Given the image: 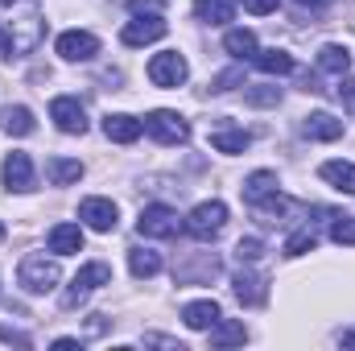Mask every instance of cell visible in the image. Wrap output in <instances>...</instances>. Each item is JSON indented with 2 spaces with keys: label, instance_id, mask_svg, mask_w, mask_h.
<instances>
[{
  "label": "cell",
  "instance_id": "6da1fadb",
  "mask_svg": "<svg viewBox=\"0 0 355 351\" xmlns=\"http://www.w3.org/2000/svg\"><path fill=\"white\" fill-rule=\"evenodd\" d=\"M46 33V17L37 0H0V58L33 54Z\"/></svg>",
  "mask_w": 355,
  "mask_h": 351
},
{
  "label": "cell",
  "instance_id": "7a4b0ae2",
  "mask_svg": "<svg viewBox=\"0 0 355 351\" xmlns=\"http://www.w3.org/2000/svg\"><path fill=\"white\" fill-rule=\"evenodd\" d=\"M99 285H112V268L103 261H91V264H83L75 277H71V289L62 293V306L67 310H75V306H83L91 293L99 289Z\"/></svg>",
  "mask_w": 355,
  "mask_h": 351
},
{
  "label": "cell",
  "instance_id": "3957f363",
  "mask_svg": "<svg viewBox=\"0 0 355 351\" xmlns=\"http://www.w3.org/2000/svg\"><path fill=\"white\" fill-rule=\"evenodd\" d=\"M145 132H149L157 145H186V141H190L186 116H178V112H170V108L149 112V116H145Z\"/></svg>",
  "mask_w": 355,
  "mask_h": 351
},
{
  "label": "cell",
  "instance_id": "277c9868",
  "mask_svg": "<svg viewBox=\"0 0 355 351\" xmlns=\"http://www.w3.org/2000/svg\"><path fill=\"white\" fill-rule=\"evenodd\" d=\"M223 223H227V207H223L219 198H207V203H198V207L190 211L186 232H190L194 240H215V236L223 232Z\"/></svg>",
  "mask_w": 355,
  "mask_h": 351
},
{
  "label": "cell",
  "instance_id": "5b68a950",
  "mask_svg": "<svg viewBox=\"0 0 355 351\" xmlns=\"http://www.w3.org/2000/svg\"><path fill=\"white\" fill-rule=\"evenodd\" d=\"M137 232H141V236H153V240H174L178 232H182V219H178L174 207L149 203V207L141 211V219H137Z\"/></svg>",
  "mask_w": 355,
  "mask_h": 351
},
{
  "label": "cell",
  "instance_id": "8992f818",
  "mask_svg": "<svg viewBox=\"0 0 355 351\" xmlns=\"http://www.w3.org/2000/svg\"><path fill=\"white\" fill-rule=\"evenodd\" d=\"M17 277L29 293H50L62 281V268H58V261H46V257H25Z\"/></svg>",
  "mask_w": 355,
  "mask_h": 351
},
{
  "label": "cell",
  "instance_id": "52a82bcc",
  "mask_svg": "<svg viewBox=\"0 0 355 351\" xmlns=\"http://www.w3.org/2000/svg\"><path fill=\"white\" fill-rule=\"evenodd\" d=\"M149 79H153L157 87H182V83L190 79V67H186V58H182L178 50H166V54H153Z\"/></svg>",
  "mask_w": 355,
  "mask_h": 351
},
{
  "label": "cell",
  "instance_id": "ba28073f",
  "mask_svg": "<svg viewBox=\"0 0 355 351\" xmlns=\"http://www.w3.org/2000/svg\"><path fill=\"white\" fill-rule=\"evenodd\" d=\"M166 21L157 17V12H149V17H137V21H128L124 29H120V42L124 46H149V42H162L166 37Z\"/></svg>",
  "mask_w": 355,
  "mask_h": 351
},
{
  "label": "cell",
  "instance_id": "9c48e42d",
  "mask_svg": "<svg viewBox=\"0 0 355 351\" xmlns=\"http://www.w3.org/2000/svg\"><path fill=\"white\" fill-rule=\"evenodd\" d=\"M232 289H236L240 306H248V310L265 306V298H268V281L257 273V268H240V273L232 277Z\"/></svg>",
  "mask_w": 355,
  "mask_h": 351
},
{
  "label": "cell",
  "instance_id": "30bf717a",
  "mask_svg": "<svg viewBox=\"0 0 355 351\" xmlns=\"http://www.w3.org/2000/svg\"><path fill=\"white\" fill-rule=\"evenodd\" d=\"M50 120L62 128V132H87V112L75 95H58L50 103Z\"/></svg>",
  "mask_w": 355,
  "mask_h": 351
},
{
  "label": "cell",
  "instance_id": "8fae6325",
  "mask_svg": "<svg viewBox=\"0 0 355 351\" xmlns=\"http://www.w3.org/2000/svg\"><path fill=\"white\" fill-rule=\"evenodd\" d=\"M58 54L67 58V62H87L99 54V37L87 33V29H67L62 37H58Z\"/></svg>",
  "mask_w": 355,
  "mask_h": 351
},
{
  "label": "cell",
  "instance_id": "7c38bea8",
  "mask_svg": "<svg viewBox=\"0 0 355 351\" xmlns=\"http://www.w3.org/2000/svg\"><path fill=\"white\" fill-rule=\"evenodd\" d=\"M79 219L87 223L91 232H112L116 219H120V211H116L112 198H83L79 203Z\"/></svg>",
  "mask_w": 355,
  "mask_h": 351
},
{
  "label": "cell",
  "instance_id": "4fadbf2b",
  "mask_svg": "<svg viewBox=\"0 0 355 351\" xmlns=\"http://www.w3.org/2000/svg\"><path fill=\"white\" fill-rule=\"evenodd\" d=\"M0 178H4V186L17 190V194L33 190V162H29V153H8L4 166H0Z\"/></svg>",
  "mask_w": 355,
  "mask_h": 351
},
{
  "label": "cell",
  "instance_id": "5bb4252c",
  "mask_svg": "<svg viewBox=\"0 0 355 351\" xmlns=\"http://www.w3.org/2000/svg\"><path fill=\"white\" fill-rule=\"evenodd\" d=\"M103 132H107V141H116V145H132V141L145 132V120H137V116H128V112H112V116H103Z\"/></svg>",
  "mask_w": 355,
  "mask_h": 351
},
{
  "label": "cell",
  "instance_id": "9a60e30c",
  "mask_svg": "<svg viewBox=\"0 0 355 351\" xmlns=\"http://www.w3.org/2000/svg\"><path fill=\"white\" fill-rule=\"evenodd\" d=\"M240 194H244L248 207L268 203L272 194H281V190H277V174H272V170H257V174H248L244 178V186H240Z\"/></svg>",
  "mask_w": 355,
  "mask_h": 351
},
{
  "label": "cell",
  "instance_id": "2e32d148",
  "mask_svg": "<svg viewBox=\"0 0 355 351\" xmlns=\"http://www.w3.org/2000/svg\"><path fill=\"white\" fill-rule=\"evenodd\" d=\"M219 314H223V310H219V302H211V298H202V302H186V306H182V323H186L190 331H211Z\"/></svg>",
  "mask_w": 355,
  "mask_h": 351
},
{
  "label": "cell",
  "instance_id": "e0dca14e",
  "mask_svg": "<svg viewBox=\"0 0 355 351\" xmlns=\"http://www.w3.org/2000/svg\"><path fill=\"white\" fill-rule=\"evenodd\" d=\"M302 132L310 141H339L343 137V120H335L331 112H310L306 124H302Z\"/></svg>",
  "mask_w": 355,
  "mask_h": 351
},
{
  "label": "cell",
  "instance_id": "ac0fdd59",
  "mask_svg": "<svg viewBox=\"0 0 355 351\" xmlns=\"http://www.w3.org/2000/svg\"><path fill=\"white\" fill-rule=\"evenodd\" d=\"M83 248V228L79 223H54L50 228V252L54 257H71Z\"/></svg>",
  "mask_w": 355,
  "mask_h": 351
},
{
  "label": "cell",
  "instance_id": "d6986e66",
  "mask_svg": "<svg viewBox=\"0 0 355 351\" xmlns=\"http://www.w3.org/2000/svg\"><path fill=\"white\" fill-rule=\"evenodd\" d=\"M318 71H327V75H347L352 71V50L347 46H339V42H327L322 50H318Z\"/></svg>",
  "mask_w": 355,
  "mask_h": 351
},
{
  "label": "cell",
  "instance_id": "ffe728a7",
  "mask_svg": "<svg viewBox=\"0 0 355 351\" xmlns=\"http://www.w3.org/2000/svg\"><path fill=\"white\" fill-rule=\"evenodd\" d=\"M236 8H240V0H198V4H194L198 21H207V25H227V21H236Z\"/></svg>",
  "mask_w": 355,
  "mask_h": 351
},
{
  "label": "cell",
  "instance_id": "44dd1931",
  "mask_svg": "<svg viewBox=\"0 0 355 351\" xmlns=\"http://www.w3.org/2000/svg\"><path fill=\"white\" fill-rule=\"evenodd\" d=\"M248 339V331H244V323H236V318H215V327H211V348H236V343H244Z\"/></svg>",
  "mask_w": 355,
  "mask_h": 351
},
{
  "label": "cell",
  "instance_id": "7402d4cb",
  "mask_svg": "<svg viewBox=\"0 0 355 351\" xmlns=\"http://www.w3.org/2000/svg\"><path fill=\"white\" fill-rule=\"evenodd\" d=\"M322 182H331L335 190L343 194H355V162H322Z\"/></svg>",
  "mask_w": 355,
  "mask_h": 351
},
{
  "label": "cell",
  "instance_id": "603a6c76",
  "mask_svg": "<svg viewBox=\"0 0 355 351\" xmlns=\"http://www.w3.org/2000/svg\"><path fill=\"white\" fill-rule=\"evenodd\" d=\"M248 145H252V137L244 128H215L211 132V149L215 153H244Z\"/></svg>",
  "mask_w": 355,
  "mask_h": 351
},
{
  "label": "cell",
  "instance_id": "cb8c5ba5",
  "mask_svg": "<svg viewBox=\"0 0 355 351\" xmlns=\"http://www.w3.org/2000/svg\"><path fill=\"white\" fill-rule=\"evenodd\" d=\"M215 273H219V261H215L211 252H207L198 264H178L174 268V277L182 281V285H202V281H211Z\"/></svg>",
  "mask_w": 355,
  "mask_h": 351
},
{
  "label": "cell",
  "instance_id": "d4e9b609",
  "mask_svg": "<svg viewBox=\"0 0 355 351\" xmlns=\"http://www.w3.org/2000/svg\"><path fill=\"white\" fill-rule=\"evenodd\" d=\"M0 128H4L8 137H29V132H33V112L21 108V103H17V108H4V112H0Z\"/></svg>",
  "mask_w": 355,
  "mask_h": 351
},
{
  "label": "cell",
  "instance_id": "484cf974",
  "mask_svg": "<svg viewBox=\"0 0 355 351\" xmlns=\"http://www.w3.org/2000/svg\"><path fill=\"white\" fill-rule=\"evenodd\" d=\"M128 268H132L137 281H149V277L162 273V257H157L153 248H132V252H128Z\"/></svg>",
  "mask_w": 355,
  "mask_h": 351
},
{
  "label": "cell",
  "instance_id": "4316f807",
  "mask_svg": "<svg viewBox=\"0 0 355 351\" xmlns=\"http://www.w3.org/2000/svg\"><path fill=\"white\" fill-rule=\"evenodd\" d=\"M46 178H50L54 186H71V182L83 178V162H75V157H54V162H46Z\"/></svg>",
  "mask_w": 355,
  "mask_h": 351
},
{
  "label": "cell",
  "instance_id": "83f0119b",
  "mask_svg": "<svg viewBox=\"0 0 355 351\" xmlns=\"http://www.w3.org/2000/svg\"><path fill=\"white\" fill-rule=\"evenodd\" d=\"M223 50H227L232 58H257V33H252V29H227Z\"/></svg>",
  "mask_w": 355,
  "mask_h": 351
},
{
  "label": "cell",
  "instance_id": "f1b7e54d",
  "mask_svg": "<svg viewBox=\"0 0 355 351\" xmlns=\"http://www.w3.org/2000/svg\"><path fill=\"white\" fill-rule=\"evenodd\" d=\"M265 75H289L293 71V54H285V50H257V58H252Z\"/></svg>",
  "mask_w": 355,
  "mask_h": 351
},
{
  "label": "cell",
  "instance_id": "f546056e",
  "mask_svg": "<svg viewBox=\"0 0 355 351\" xmlns=\"http://www.w3.org/2000/svg\"><path fill=\"white\" fill-rule=\"evenodd\" d=\"M314 244H318L314 228H302V232H293V236L285 240V257H302V252H314Z\"/></svg>",
  "mask_w": 355,
  "mask_h": 351
},
{
  "label": "cell",
  "instance_id": "4dcf8cb0",
  "mask_svg": "<svg viewBox=\"0 0 355 351\" xmlns=\"http://www.w3.org/2000/svg\"><path fill=\"white\" fill-rule=\"evenodd\" d=\"M244 99H248L252 108H277V103H281V87H248Z\"/></svg>",
  "mask_w": 355,
  "mask_h": 351
},
{
  "label": "cell",
  "instance_id": "1f68e13d",
  "mask_svg": "<svg viewBox=\"0 0 355 351\" xmlns=\"http://www.w3.org/2000/svg\"><path fill=\"white\" fill-rule=\"evenodd\" d=\"M331 240H335V244H355V215H335Z\"/></svg>",
  "mask_w": 355,
  "mask_h": 351
},
{
  "label": "cell",
  "instance_id": "d6a6232c",
  "mask_svg": "<svg viewBox=\"0 0 355 351\" xmlns=\"http://www.w3.org/2000/svg\"><path fill=\"white\" fill-rule=\"evenodd\" d=\"M261 252H265V244H261L257 236H248V240H240V244H236V257H240V264L261 261Z\"/></svg>",
  "mask_w": 355,
  "mask_h": 351
},
{
  "label": "cell",
  "instance_id": "836d02e7",
  "mask_svg": "<svg viewBox=\"0 0 355 351\" xmlns=\"http://www.w3.org/2000/svg\"><path fill=\"white\" fill-rule=\"evenodd\" d=\"M339 103H343V112L355 116V75H343V83H339Z\"/></svg>",
  "mask_w": 355,
  "mask_h": 351
},
{
  "label": "cell",
  "instance_id": "e575fe53",
  "mask_svg": "<svg viewBox=\"0 0 355 351\" xmlns=\"http://www.w3.org/2000/svg\"><path fill=\"white\" fill-rule=\"evenodd\" d=\"M277 4H281V0H244V8H248V12H257V17L277 12Z\"/></svg>",
  "mask_w": 355,
  "mask_h": 351
},
{
  "label": "cell",
  "instance_id": "d590c367",
  "mask_svg": "<svg viewBox=\"0 0 355 351\" xmlns=\"http://www.w3.org/2000/svg\"><path fill=\"white\" fill-rule=\"evenodd\" d=\"M128 8H132V12H162L166 0H128Z\"/></svg>",
  "mask_w": 355,
  "mask_h": 351
},
{
  "label": "cell",
  "instance_id": "8d00e7d4",
  "mask_svg": "<svg viewBox=\"0 0 355 351\" xmlns=\"http://www.w3.org/2000/svg\"><path fill=\"white\" fill-rule=\"evenodd\" d=\"M0 339H4V343H17V348H29V339H25L21 331H12V327H0Z\"/></svg>",
  "mask_w": 355,
  "mask_h": 351
},
{
  "label": "cell",
  "instance_id": "74e56055",
  "mask_svg": "<svg viewBox=\"0 0 355 351\" xmlns=\"http://www.w3.org/2000/svg\"><path fill=\"white\" fill-rule=\"evenodd\" d=\"M331 0H297V8H327Z\"/></svg>",
  "mask_w": 355,
  "mask_h": 351
},
{
  "label": "cell",
  "instance_id": "f35d334b",
  "mask_svg": "<svg viewBox=\"0 0 355 351\" xmlns=\"http://www.w3.org/2000/svg\"><path fill=\"white\" fill-rule=\"evenodd\" d=\"M343 348H355V331H343Z\"/></svg>",
  "mask_w": 355,
  "mask_h": 351
},
{
  "label": "cell",
  "instance_id": "ab89813d",
  "mask_svg": "<svg viewBox=\"0 0 355 351\" xmlns=\"http://www.w3.org/2000/svg\"><path fill=\"white\" fill-rule=\"evenodd\" d=\"M0 240H4V223H0Z\"/></svg>",
  "mask_w": 355,
  "mask_h": 351
}]
</instances>
